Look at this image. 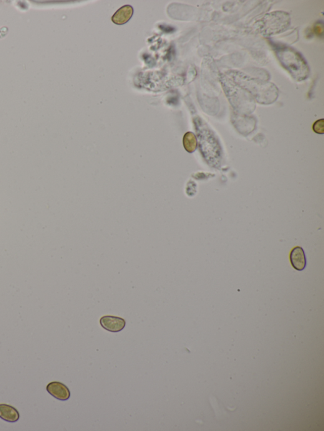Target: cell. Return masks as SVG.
<instances>
[{"mask_svg": "<svg viewBox=\"0 0 324 431\" xmlns=\"http://www.w3.org/2000/svg\"><path fill=\"white\" fill-rule=\"evenodd\" d=\"M276 55L283 66L298 81L305 80L309 74V68L303 57L295 49L282 47Z\"/></svg>", "mask_w": 324, "mask_h": 431, "instance_id": "6da1fadb", "label": "cell"}, {"mask_svg": "<svg viewBox=\"0 0 324 431\" xmlns=\"http://www.w3.org/2000/svg\"><path fill=\"white\" fill-rule=\"evenodd\" d=\"M290 18L287 13L277 12L265 16L263 20L262 29L266 35H273L285 31L290 26Z\"/></svg>", "mask_w": 324, "mask_h": 431, "instance_id": "7a4b0ae2", "label": "cell"}, {"mask_svg": "<svg viewBox=\"0 0 324 431\" xmlns=\"http://www.w3.org/2000/svg\"><path fill=\"white\" fill-rule=\"evenodd\" d=\"M100 325L103 328L112 333L121 332L124 329L126 322L121 317L105 315L100 320Z\"/></svg>", "mask_w": 324, "mask_h": 431, "instance_id": "3957f363", "label": "cell"}, {"mask_svg": "<svg viewBox=\"0 0 324 431\" xmlns=\"http://www.w3.org/2000/svg\"><path fill=\"white\" fill-rule=\"evenodd\" d=\"M47 391L56 399L61 401H66L70 397V392L69 388L63 383L58 382L50 383L47 387Z\"/></svg>", "mask_w": 324, "mask_h": 431, "instance_id": "277c9868", "label": "cell"}, {"mask_svg": "<svg viewBox=\"0 0 324 431\" xmlns=\"http://www.w3.org/2000/svg\"><path fill=\"white\" fill-rule=\"evenodd\" d=\"M290 261L291 265L296 270L301 272L305 269L306 259L305 251L302 247H296L291 250Z\"/></svg>", "mask_w": 324, "mask_h": 431, "instance_id": "5b68a950", "label": "cell"}, {"mask_svg": "<svg viewBox=\"0 0 324 431\" xmlns=\"http://www.w3.org/2000/svg\"><path fill=\"white\" fill-rule=\"evenodd\" d=\"M0 418L6 422L14 423L20 418L18 410L12 406L7 404H0Z\"/></svg>", "mask_w": 324, "mask_h": 431, "instance_id": "8992f818", "label": "cell"}, {"mask_svg": "<svg viewBox=\"0 0 324 431\" xmlns=\"http://www.w3.org/2000/svg\"><path fill=\"white\" fill-rule=\"evenodd\" d=\"M133 9L131 6H125L121 7L115 12L112 16V21L117 25H123L129 21L133 15Z\"/></svg>", "mask_w": 324, "mask_h": 431, "instance_id": "52a82bcc", "label": "cell"}, {"mask_svg": "<svg viewBox=\"0 0 324 431\" xmlns=\"http://www.w3.org/2000/svg\"><path fill=\"white\" fill-rule=\"evenodd\" d=\"M184 145L186 149L188 152H194L197 149V140L194 134L192 132H188L184 135Z\"/></svg>", "mask_w": 324, "mask_h": 431, "instance_id": "ba28073f", "label": "cell"}, {"mask_svg": "<svg viewBox=\"0 0 324 431\" xmlns=\"http://www.w3.org/2000/svg\"><path fill=\"white\" fill-rule=\"evenodd\" d=\"M313 129L316 134H323L324 132L323 119L317 120L313 124Z\"/></svg>", "mask_w": 324, "mask_h": 431, "instance_id": "9c48e42d", "label": "cell"}, {"mask_svg": "<svg viewBox=\"0 0 324 431\" xmlns=\"http://www.w3.org/2000/svg\"><path fill=\"white\" fill-rule=\"evenodd\" d=\"M315 32L316 34L321 35L323 33V26L322 24H316L315 27Z\"/></svg>", "mask_w": 324, "mask_h": 431, "instance_id": "30bf717a", "label": "cell"}]
</instances>
